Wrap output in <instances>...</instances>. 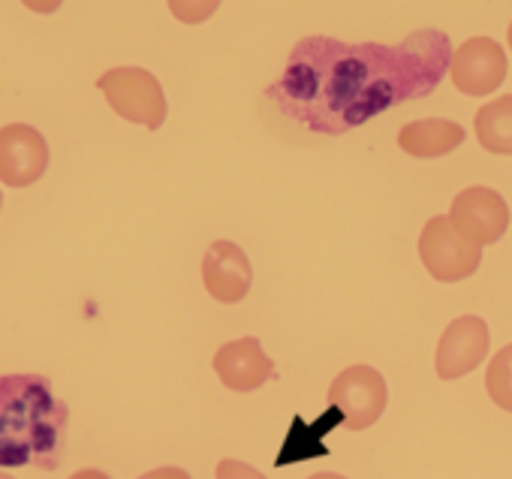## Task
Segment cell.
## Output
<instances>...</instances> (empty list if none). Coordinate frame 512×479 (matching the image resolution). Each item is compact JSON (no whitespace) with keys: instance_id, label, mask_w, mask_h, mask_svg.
I'll return each mask as SVG.
<instances>
[{"instance_id":"cell-1","label":"cell","mask_w":512,"mask_h":479,"mask_svg":"<svg viewBox=\"0 0 512 479\" xmlns=\"http://www.w3.org/2000/svg\"><path fill=\"white\" fill-rule=\"evenodd\" d=\"M449 61V37L434 28L413 31L398 46L305 37L266 94L308 130L341 136L398 103L437 91Z\"/></svg>"},{"instance_id":"cell-2","label":"cell","mask_w":512,"mask_h":479,"mask_svg":"<svg viewBox=\"0 0 512 479\" xmlns=\"http://www.w3.org/2000/svg\"><path fill=\"white\" fill-rule=\"evenodd\" d=\"M70 407L40 374L0 377V467L61 464Z\"/></svg>"},{"instance_id":"cell-3","label":"cell","mask_w":512,"mask_h":479,"mask_svg":"<svg viewBox=\"0 0 512 479\" xmlns=\"http://www.w3.org/2000/svg\"><path fill=\"white\" fill-rule=\"evenodd\" d=\"M97 88L109 100L112 112L121 115L130 124H142L148 130H160L169 115L166 94L157 82L142 67H112L97 79Z\"/></svg>"},{"instance_id":"cell-4","label":"cell","mask_w":512,"mask_h":479,"mask_svg":"<svg viewBox=\"0 0 512 479\" xmlns=\"http://www.w3.org/2000/svg\"><path fill=\"white\" fill-rule=\"evenodd\" d=\"M386 404H389L386 380L371 365L344 368L329 386V407H332V413H338V419L347 431L371 428L383 416Z\"/></svg>"},{"instance_id":"cell-5","label":"cell","mask_w":512,"mask_h":479,"mask_svg":"<svg viewBox=\"0 0 512 479\" xmlns=\"http://www.w3.org/2000/svg\"><path fill=\"white\" fill-rule=\"evenodd\" d=\"M419 260L428 275L440 284H455L470 278L482 263V248L455 232L446 214L431 217L419 235Z\"/></svg>"},{"instance_id":"cell-6","label":"cell","mask_w":512,"mask_h":479,"mask_svg":"<svg viewBox=\"0 0 512 479\" xmlns=\"http://www.w3.org/2000/svg\"><path fill=\"white\" fill-rule=\"evenodd\" d=\"M449 223L455 226L458 235H464L467 242L485 248V245H497L506 226H509V208L506 199L491 190V187H464L455 199H452V211L446 214Z\"/></svg>"},{"instance_id":"cell-7","label":"cell","mask_w":512,"mask_h":479,"mask_svg":"<svg viewBox=\"0 0 512 479\" xmlns=\"http://www.w3.org/2000/svg\"><path fill=\"white\" fill-rule=\"evenodd\" d=\"M449 76L467 97L494 94L506 79V52L491 37H473L452 52Z\"/></svg>"},{"instance_id":"cell-8","label":"cell","mask_w":512,"mask_h":479,"mask_svg":"<svg viewBox=\"0 0 512 479\" xmlns=\"http://www.w3.org/2000/svg\"><path fill=\"white\" fill-rule=\"evenodd\" d=\"M49 169V142L31 124L0 127V181L7 187H31Z\"/></svg>"},{"instance_id":"cell-9","label":"cell","mask_w":512,"mask_h":479,"mask_svg":"<svg viewBox=\"0 0 512 479\" xmlns=\"http://www.w3.org/2000/svg\"><path fill=\"white\" fill-rule=\"evenodd\" d=\"M488 344H491V338H488V326L482 317L464 314V317L452 320L437 344V356H434L437 377L458 380V377L476 371L482 365V359L488 356Z\"/></svg>"},{"instance_id":"cell-10","label":"cell","mask_w":512,"mask_h":479,"mask_svg":"<svg viewBox=\"0 0 512 479\" xmlns=\"http://www.w3.org/2000/svg\"><path fill=\"white\" fill-rule=\"evenodd\" d=\"M214 371L220 383L232 392H253L266 386L269 380H278V368L272 356H266L260 338L253 335L223 344L214 353Z\"/></svg>"},{"instance_id":"cell-11","label":"cell","mask_w":512,"mask_h":479,"mask_svg":"<svg viewBox=\"0 0 512 479\" xmlns=\"http://www.w3.org/2000/svg\"><path fill=\"white\" fill-rule=\"evenodd\" d=\"M202 281L205 290L211 293V299L223 302V305H238L244 302V296L250 293L253 284V269L247 254L235 245V242H211L202 260Z\"/></svg>"},{"instance_id":"cell-12","label":"cell","mask_w":512,"mask_h":479,"mask_svg":"<svg viewBox=\"0 0 512 479\" xmlns=\"http://www.w3.org/2000/svg\"><path fill=\"white\" fill-rule=\"evenodd\" d=\"M467 139V130L458 121L449 118H425V121H410L398 133V145L404 154L416 160H434L452 154L461 142Z\"/></svg>"},{"instance_id":"cell-13","label":"cell","mask_w":512,"mask_h":479,"mask_svg":"<svg viewBox=\"0 0 512 479\" xmlns=\"http://www.w3.org/2000/svg\"><path fill=\"white\" fill-rule=\"evenodd\" d=\"M476 136L485 151L512 157V94H503L476 112Z\"/></svg>"},{"instance_id":"cell-14","label":"cell","mask_w":512,"mask_h":479,"mask_svg":"<svg viewBox=\"0 0 512 479\" xmlns=\"http://www.w3.org/2000/svg\"><path fill=\"white\" fill-rule=\"evenodd\" d=\"M485 389L500 410L512 413V344L497 350V356H491L485 371Z\"/></svg>"},{"instance_id":"cell-15","label":"cell","mask_w":512,"mask_h":479,"mask_svg":"<svg viewBox=\"0 0 512 479\" xmlns=\"http://www.w3.org/2000/svg\"><path fill=\"white\" fill-rule=\"evenodd\" d=\"M214 479H269V476L260 473L256 467H250V464H244V461H238V458H223L214 467Z\"/></svg>"},{"instance_id":"cell-16","label":"cell","mask_w":512,"mask_h":479,"mask_svg":"<svg viewBox=\"0 0 512 479\" xmlns=\"http://www.w3.org/2000/svg\"><path fill=\"white\" fill-rule=\"evenodd\" d=\"M139 479H193V476L187 470H181V467H157V470L142 473Z\"/></svg>"},{"instance_id":"cell-17","label":"cell","mask_w":512,"mask_h":479,"mask_svg":"<svg viewBox=\"0 0 512 479\" xmlns=\"http://www.w3.org/2000/svg\"><path fill=\"white\" fill-rule=\"evenodd\" d=\"M70 479H112V476H109V473H103V470H97V467H85V470L73 473Z\"/></svg>"},{"instance_id":"cell-18","label":"cell","mask_w":512,"mask_h":479,"mask_svg":"<svg viewBox=\"0 0 512 479\" xmlns=\"http://www.w3.org/2000/svg\"><path fill=\"white\" fill-rule=\"evenodd\" d=\"M308 479H347V476H341V473H314V476H308Z\"/></svg>"},{"instance_id":"cell-19","label":"cell","mask_w":512,"mask_h":479,"mask_svg":"<svg viewBox=\"0 0 512 479\" xmlns=\"http://www.w3.org/2000/svg\"><path fill=\"white\" fill-rule=\"evenodd\" d=\"M0 479H16V476H10V473H4V470H0Z\"/></svg>"},{"instance_id":"cell-20","label":"cell","mask_w":512,"mask_h":479,"mask_svg":"<svg viewBox=\"0 0 512 479\" xmlns=\"http://www.w3.org/2000/svg\"><path fill=\"white\" fill-rule=\"evenodd\" d=\"M506 40H509V49H512V25H509V34H506Z\"/></svg>"},{"instance_id":"cell-21","label":"cell","mask_w":512,"mask_h":479,"mask_svg":"<svg viewBox=\"0 0 512 479\" xmlns=\"http://www.w3.org/2000/svg\"><path fill=\"white\" fill-rule=\"evenodd\" d=\"M0 208H4V193H0Z\"/></svg>"}]
</instances>
